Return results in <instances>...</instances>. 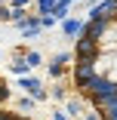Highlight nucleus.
<instances>
[{"mask_svg":"<svg viewBox=\"0 0 117 120\" xmlns=\"http://www.w3.org/2000/svg\"><path fill=\"white\" fill-rule=\"evenodd\" d=\"M74 80L99 120H117V0L92 12L77 40Z\"/></svg>","mask_w":117,"mask_h":120,"instance_id":"1","label":"nucleus"},{"mask_svg":"<svg viewBox=\"0 0 117 120\" xmlns=\"http://www.w3.org/2000/svg\"><path fill=\"white\" fill-rule=\"evenodd\" d=\"M0 120H28V117H22V114H12V111H0Z\"/></svg>","mask_w":117,"mask_h":120,"instance_id":"2","label":"nucleus"}]
</instances>
